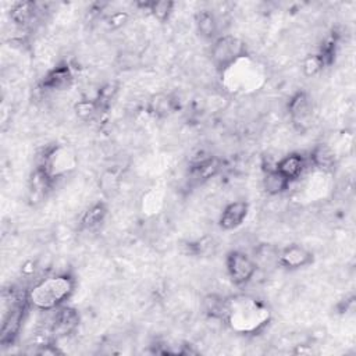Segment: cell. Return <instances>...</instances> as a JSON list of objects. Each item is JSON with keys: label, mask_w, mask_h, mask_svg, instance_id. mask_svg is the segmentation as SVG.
I'll use <instances>...</instances> for the list:
<instances>
[{"label": "cell", "mask_w": 356, "mask_h": 356, "mask_svg": "<svg viewBox=\"0 0 356 356\" xmlns=\"http://www.w3.org/2000/svg\"><path fill=\"white\" fill-rule=\"evenodd\" d=\"M270 320L268 307L250 296H234L227 299L225 321L241 334H254Z\"/></svg>", "instance_id": "cell-1"}, {"label": "cell", "mask_w": 356, "mask_h": 356, "mask_svg": "<svg viewBox=\"0 0 356 356\" xmlns=\"http://www.w3.org/2000/svg\"><path fill=\"white\" fill-rule=\"evenodd\" d=\"M75 280L70 274H57L38 281L26 293L29 306L50 312L64 305L74 293Z\"/></svg>", "instance_id": "cell-2"}, {"label": "cell", "mask_w": 356, "mask_h": 356, "mask_svg": "<svg viewBox=\"0 0 356 356\" xmlns=\"http://www.w3.org/2000/svg\"><path fill=\"white\" fill-rule=\"evenodd\" d=\"M246 57L245 43L232 35H224L214 40L211 46V61L221 72L228 71Z\"/></svg>", "instance_id": "cell-3"}, {"label": "cell", "mask_w": 356, "mask_h": 356, "mask_svg": "<svg viewBox=\"0 0 356 356\" xmlns=\"http://www.w3.org/2000/svg\"><path fill=\"white\" fill-rule=\"evenodd\" d=\"M227 271L235 285L248 284L256 273V261L242 250H231L227 254Z\"/></svg>", "instance_id": "cell-4"}, {"label": "cell", "mask_w": 356, "mask_h": 356, "mask_svg": "<svg viewBox=\"0 0 356 356\" xmlns=\"http://www.w3.org/2000/svg\"><path fill=\"white\" fill-rule=\"evenodd\" d=\"M74 161L72 156L63 147H51L49 149L40 160L38 170H40L51 182L67 172V170L72 168Z\"/></svg>", "instance_id": "cell-5"}, {"label": "cell", "mask_w": 356, "mask_h": 356, "mask_svg": "<svg viewBox=\"0 0 356 356\" xmlns=\"http://www.w3.org/2000/svg\"><path fill=\"white\" fill-rule=\"evenodd\" d=\"M288 114L291 122L299 132H303L310 127L313 118V104L305 90H299L291 96L288 102Z\"/></svg>", "instance_id": "cell-6"}, {"label": "cell", "mask_w": 356, "mask_h": 356, "mask_svg": "<svg viewBox=\"0 0 356 356\" xmlns=\"http://www.w3.org/2000/svg\"><path fill=\"white\" fill-rule=\"evenodd\" d=\"M28 306H29V303L25 296V299L14 302V305L6 314V317L3 320V325H1V335H0V342L3 346L11 345L15 341V338L18 337L21 324H22V320L25 316V310L28 309Z\"/></svg>", "instance_id": "cell-7"}, {"label": "cell", "mask_w": 356, "mask_h": 356, "mask_svg": "<svg viewBox=\"0 0 356 356\" xmlns=\"http://www.w3.org/2000/svg\"><path fill=\"white\" fill-rule=\"evenodd\" d=\"M79 324V314L75 309L68 306H60L56 309V314L51 321L50 331L56 338L70 335Z\"/></svg>", "instance_id": "cell-8"}, {"label": "cell", "mask_w": 356, "mask_h": 356, "mask_svg": "<svg viewBox=\"0 0 356 356\" xmlns=\"http://www.w3.org/2000/svg\"><path fill=\"white\" fill-rule=\"evenodd\" d=\"M278 263L289 270L302 268L313 263V254L300 245H289L280 253Z\"/></svg>", "instance_id": "cell-9"}, {"label": "cell", "mask_w": 356, "mask_h": 356, "mask_svg": "<svg viewBox=\"0 0 356 356\" xmlns=\"http://www.w3.org/2000/svg\"><path fill=\"white\" fill-rule=\"evenodd\" d=\"M274 167L289 182H293L303 175V172L307 167V160L300 153H289V154L284 156L281 160H278V163Z\"/></svg>", "instance_id": "cell-10"}, {"label": "cell", "mask_w": 356, "mask_h": 356, "mask_svg": "<svg viewBox=\"0 0 356 356\" xmlns=\"http://www.w3.org/2000/svg\"><path fill=\"white\" fill-rule=\"evenodd\" d=\"M249 213V206L246 202L243 200H236V202H231L229 204H227L220 216V227L222 229H235L238 228L245 218L248 217Z\"/></svg>", "instance_id": "cell-11"}, {"label": "cell", "mask_w": 356, "mask_h": 356, "mask_svg": "<svg viewBox=\"0 0 356 356\" xmlns=\"http://www.w3.org/2000/svg\"><path fill=\"white\" fill-rule=\"evenodd\" d=\"M72 81H74V74L71 71V67L67 63H61L44 75L42 81V86L49 90H63L70 88Z\"/></svg>", "instance_id": "cell-12"}, {"label": "cell", "mask_w": 356, "mask_h": 356, "mask_svg": "<svg viewBox=\"0 0 356 356\" xmlns=\"http://www.w3.org/2000/svg\"><path fill=\"white\" fill-rule=\"evenodd\" d=\"M309 160H310V163L316 168H318V170H321L324 172H328L337 164V154H335L334 149L330 145L318 143L310 152Z\"/></svg>", "instance_id": "cell-13"}, {"label": "cell", "mask_w": 356, "mask_h": 356, "mask_svg": "<svg viewBox=\"0 0 356 356\" xmlns=\"http://www.w3.org/2000/svg\"><path fill=\"white\" fill-rule=\"evenodd\" d=\"M291 182L277 171L275 167H267L263 172V186L268 195H280L289 188Z\"/></svg>", "instance_id": "cell-14"}, {"label": "cell", "mask_w": 356, "mask_h": 356, "mask_svg": "<svg viewBox=\"0 0 356 356\" xmlns=\"http://www.w3.org/2000/svg\"><path fill=\"white\" fill-rule=\"evenodd\" d=\"M220 168V163L217 159H204L202 161H197L192 165L189 174H191V179L202 184L203 181L211 178Z\"/></svg>", "instance_id": "cell-15"}, {"label": "cell", "mask_w": 356, "mask_h": 356, "mask_svg": "<svg viewBox=\"0 0 356 356\" xmlns=\"http://www.w3.org/2000/svg\"><path fill=\"white\" fill-rule=\"evenodd\" d=\"M36 11H38L36 3H33V1H19V3H15L11 7L10 17L17 25L25 26L33 19Z\"/></svg>", "instance_id": "cell-16"}, {"label": "cell", "mask_w": 356, "mask_h": 356, "mask_svg": "<svg viewBox=\"0 0 356 356\" xmlns=\"http://www.w3.org/2000/svg\"><path fill=\"white\" fill-rule=\"evenodd\" d=\"M203 310L211 318L225 320L227 313V298L216 293H210L203 298Z\"/></svg>", "instance_id": "cell-17"}, {"label": "cell", "mask_w": 356, "mask_h": 356, "mask_svg": "<svg viewBox=\"0 0 356 356\" xmlns=\"http://www.w3.org/2000/svg\"><path fill=\"white\" fill-rule=\"evenodd\" d=\"M106 216L107 207L103 203H96L83 213L81 218V227L83 229H96L104 221Z\"/></svg>", "instance_id": "cell-18"}, {"label": "cell", "mask_w": 356, "mask_h": 356, "mask_svg": "<svg viewBox=\"0 0 356 356\" xmlns=\"http://www.w3.org/2000/svg\"><path fill=\"white\" fill-rule=\"evenodd\" d=\"M196 26H197V31L199 33L203 36V38H214L216 32H217V21H216V17L210 13V11H200L197 15H196Z\"/></svg>", "instance_id": "cell-19"}, {"label": "cell", "mask_w": 356, "mask_h": 356, "mask_svg": "<svg viewBox=\"0 0 356 356\" xmlns=\"http://www.w3.org/2000/svg\"><path fill=\"white\" fill-rule=\"evenodd\" d=\"M142 6L145 8H147L156 19H159L160 22H165L168 19V17L171 15V13H172L174 3L168 1V0H160V1L143 3Z\"/></svg>", "instance_id": "cell-20"}, {"label": "cell", "mask_w": 356, "mask_h": 356, "mask_svg": "<svg viewBox=\"0 0 356 356\" xmlns=\"http://www.w3.org/2000/svg\"><path fill=\"white\" fill-rule=\"evenodd\" d=\"M171 108H172V104L168 96L159 95V96H154L153 100H150V110L157 115H165Z\"/></svg>", "instance_id": "cell-21"}, {"label": "cell", "mask_w": 356, "mask_h": 356, "mask_svg": "<svg viewBox=\"0 0 356 356\" xmlns=\"http://www.w3.org/2000/svg\"><path fill=\"white\" fill-rule=\"evenodd\" d=\"M99 113L97 106L95 102H81L76 104V114L83 118V120H89L93 115H96Z\"/></svg>", "instance_id": "cell-22"}, {"label": "cell", "mask_w": 356, "mask_h": 356, "mask_svg": "<svg viewBox=\"0 0 356 356\" xmlns=\"http://www.w3.org/2000/svg\"><path fill=\"white\" fill-rule=\"evenodd\" d=\"M323 67H324V65H323V63H321L318 54H314V56H312V57H309V58L306 60V63H305V72H306L307 75H313V74H316L317 71H320Z\"/></svg>", "instance_id": "cell-23"}]
</instances>
